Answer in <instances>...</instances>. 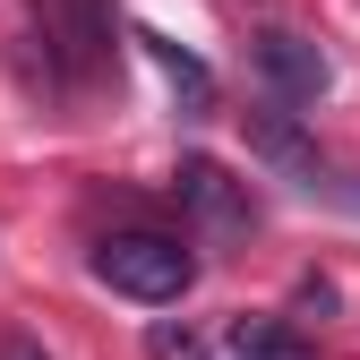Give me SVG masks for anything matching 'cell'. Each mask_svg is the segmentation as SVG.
<instances>
[{
	"mask_svg": "<svg viewBox=\"0 0 360 360\" xmlns=\"http://www.w3.org/2000/svg\"><path fill=\"white\" fill-rule=\"evenodd\" d=\"M95 275L120 292V300H146V309H163V300H180L198 283V257L180 249L172 232H112L103 249H95Z\"/></svg>",
	"mask_w": 360,
	"mask_h": 360,
	"instance_id": "1",
	"label": "cell"
},
{
	"mask_svg": "<svg viewBox=\"0 0 360 360\" xmlns=\"http://www.w3.org/2000/svg\"><path fill=\"white\" fill-rule=\"evenodd\" d=\"M180 206H189V223H198L206 240H240L249 232V180H232V172L206 163V155L180 163Z\"/></svg>",
	"mask_w": 360,
	"mask_h": 360,
	"instance_id": "2",
	"label": "cell"
},
{
	"mask_svg": "<svg viewBox=\"0 0 360 360\" xmlns=\"http://www.w3.org/2000/svg\"><path fill=\"white\" fill-rule=\"evenodd\" d=\"M257 77H266V95H275V103H318L335 69H326V52H318L309 34L266 26V34H257Z\"/></svg>",
	"mask_w": 360,
	"mask_h": 360,
	"instance_id": "3",
	"label": "cell"
},
{
	"mask_svg": "<svg viewBox=\"0 0 360 360\" xmlns=\"http://www.w3.org/2000/svg\"><path fill=\"white\" fill-rule=\"evenodd\" d=\"M249 146H257L266 163H283L292 180H309V189H318V180H326V163H318V146H309L300 129H292V112H283V103H275V112H249Z\"/></svg>",
	"mask_w": 360,
	"mask_h": 360,
	"instance_id": "4",
	"label": "cell"
},
{
	"mask_svg": "<svg viewBox=\"0 0 360 360\" xmlns=\"http://www.w3.org/2000/svg\"><path fill=\"white\" fill-rule=\"evenodd\" d=\"M232 352H240V360H318L283 318H240V326H232Z\"/></svg>",
	"mask_w": 360,
	"mask_h": 360,
	"instance_id": "5",
	"label": "cell"
},
{
	"mask_svg": "<svg viewBox=\"0 0 360 360\" xmlns=\"http://www.w3.org/2000/svg\"><path fill=\"white\" fill-rule=\"evenodd\" d=\"M138 43H146L155 60H163V77H172V86H180V95H189L198 112L214 103V77H206V60H189V52H180V43H163V34H138Z\"/></svg>",
	"mask_w": 360,
	"mask_h": 360,
	"instance_id": "6",
	"label": "cell"
},
{
	"mask_svg": "<svg viewBox=\"0 0 360 360\" xmlns=\"http://www.w3.org/2000/svg\"><path fill=\"white\" fill-rule=\"evenodd\" d=\"M60 18H69V69H95V52H103V43H112V26L95 18V0H60Z\"/></svg>",
	"mask_w": 360,
	"mask_h": 360,
	"instance_id": "7",
	"label": "cell"
},
{
	"mask_svg": "<svg viewBox=\"0 0 360 360\" xmlns=\"http://www.w3.org/2000/svg\"><path fill=\"white\" fill-rule=\"evenodd\" d=\"M146 352H155V360H206V343H198L189 326H155V335H146Z\"/></svg>",
	"mask_w": 360,
	"mask_h": 360,
	"instance_id": "8",
	"label": "cell"
},
{
	"mask_svg": "<svg viewBox=\"0 0 360 360\" xmlns=\"http://www.w3.org/2000/svg\"><path fill=\"white\" fill-rule=\"evenodd\" d=\"M0 360H52V352H43L26 326H9V335H0Z\"/></svg>",
	"mask_w": 360,
	"mask_h": 360,
	"instance_id": "9",
	"label": "cell"
}]
</instances>
